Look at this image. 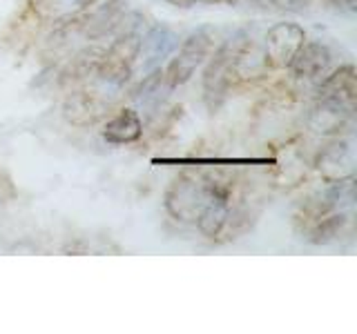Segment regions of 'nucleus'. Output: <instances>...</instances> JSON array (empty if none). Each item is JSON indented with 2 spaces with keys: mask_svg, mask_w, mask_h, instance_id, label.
<instances>
[{
  "mask_svg": "<svg viewBox=\"0 0 357 334\" xmlns=\"http://www.w3.org/2000/svg\"><path fill=\"white\" fill-rule=\"evenodd\" d=\"M215 49H217V31L212 27H199L192 33H188L181 47L176 49V54L163 67V85L167 89H176L185 85Z\"/></svg>",
  "mask_w": 357,
  "mask_h": 334,
  "instance_id": "f257e3e1",
  "label": "nucleus"
},
{
  "mask_svg": "<svg viewBox=\"0 0 357 334\" xmlns=\"http://www.w3.org/2000/svg\"><path fill=\"white\" fill-rule=\"evenodd\" d=\"M215 185L217 183L210 181V178L190 174V172L174 176L163 196L165 212L174 221L195 223L201 214V209H204L210 200L212 192H215Z\"/></svg>",
  "mask_w": 357,
  "mask_h": 334,
  "instance_id": "f03ea898",
  "label": "nucleus"
},
{
  "mask_svg": "<svg viewBox=\"0 0 357 334\" xmlns=\"http://www.w3.org/2000/svg\"><path fill=\"white\" fill-rule=\"evenodd\" d=\"M143 54V36L137 29L119 31L114 40L105 47L103 58H100L94 78L98 83L109 87H123L132 76V70Z\"/></svg>",
  "mask_w": 357,
  "mask_h": 334,
  "instance_id": "7ed1b4c3",
  "label": "nucleus"
},
{
  "mask_svg": "<svg viewBox=\"0 0 357 334\" xmlns=\"http://www.w3.org/2000/svg\"><path fill=\"white\" fill-rule=\"evenodd\" d=\"M243 33L234 36L230 40H226L223 45L210 54V58L206 61V70H204V98L208 107L215 111L223 98H226L232 81V58L237 54L239 45L243 42Z\"/></svg>",
  "mask_w": 357,
  "mask_h": 334,
  "instance_id": "20e7f679",
  "label": "nucleus"
},
{
  "mask_svg": "<svg viewBox=\"0 0 357 334\" xmlns=\"http://www.w3.org/2000/svg\"><path fill=\"white\" fill-rule=\"evenodd\" d=\"M306 40H308L306 31L297 22H277V25H273L266 31L261 45L268 70H277V72L288 70Z\"/></svg>",
  "mask_w": 357,
  "mask_h": 334,
  "instance_id": "39448f33",
  "label": "nucleus"
},
{
  "mask_svg": "<svg viewBox=\"0 0 357 334\" xmlns=\"http://www.w3.org/2000/svg\"><path fill=\"white\" fill-rule=\"evenodd\" d=\"M109 100L96 89H76L63 100V116L74 127H89L105 116Z\"/></svg>",
  "mask_w": 357,
  "mask_h": 334,
  "instance_id": "423d86ee",
  "label": "nucleus"
},
{
  "mask_svg": "<svg viewBox=\"0 0 357 334\" xmlns=\"http://www.w3.org/2000/svg\"><path fill=\"white\" fill-rule=\"evenodd\" d=\"M331 65H333V54L326 45L317 40H306L293 58V63H290L288 72L297 81L319 83L331 72Z\"/></svg>",
  "mask_w": 357,
  "mask_h": 334,
  "instance_id": "0eeeda50",
  "label": "nucleus"
},
{
  "mask_svg": "<svg viewBox=\"0 0 357 334\" xmlns=\"http://www.w3.org/2000/svg\"><path fill=\"white\" fill-rule=\"evenodd\" d=\"M317 100H328L355 114V67L349 63L324 76L317 83Z\"/></svg>",
  "mask_w": 357,
  "mask_h": 334,
  "instance_id": "6e6552de",
  "label": "nucleus"
},
{
  "mask_svg": "<svg viewBox=\"0 0 357 334\" xmlns=\"http://www.w3.org/2000/svg\"><path fill=\"white\" fill-rule=\"evenodd\" d=\"M353 148L351 141L346 138H333L326 148H321L315 156V170L326 178L328 183L342 181L346 176H353Z\"/></svg>",
  "mask_w": 357,
  "mask_h": 334,
  "instance_id": "1a4fd4ad",
  "label": "nucleus"
},
{
  "mask_svg": "<svg viewBox=\"0 0 357 334\" xmlns=\"http://www.w3.org/2000/svg\"><path fill=\"white\" fill-rule=\"evenodd\" d=\"M98 3L100 0H27V11L38 22L59 25V22L85 14Z\"/></svg>",
  "mask_w": 357,
  "mask_h": 334,
  "instance_id": "9d476101",
  "label": "nucleus"
},
{
  "mask_svg": "<svg viewBox=\"0 0 357 334\" xmlns=\"http://www.w3.org/2000/svg\"><path fill=\"white\" fill-rule=\"evenodd\" d=\"M230 205H232L230 203V189L226 185L217 183L210 200L206 203V207L201 209L199 218L195 221L199 232L204 234L206 239L221 237V232H223V228H226V221H228Z\"/></svg>",
  "mask_w": 357,
  "mask_h": 334,
  "instance_id": "9b49d317",
  "label": "nucleus"
},
{
  "mask_svg": "<svg viewBox=\"0 0 357 334\" xmlns=\"http://www.w3.org/2000/svg\"><path fill=\"white\" fill-rule=\"evenodd\" d=\"M353 114L340 105H333L328 100H317L308 111V127L315 134L324 136H340V134L351 125Z\"/></svg>",
  "mask_w": 357,
  "mask_h": 334,
  "instance_id": "f8f14e48",
  "label": "nucleus"
},
{
  "mask_svg": "<svg viewBox=\"0 0 357 334\" xmlns=\"http://www.w3.org/2000/svg\"><path fill=\"white\" fill-rule=\"evenodd\" d=\"M109 145H132L143 136V120L134 107H123L100 129Z\"/></svg>",
  "mask_w": 357,
  "mask_h": 334,
  "instance_id": "ddd939ff",
  "label": "nucleus"
},
{
  "mask_svg": "<svg viewBox=\"0 0 357 334\" xmlns=\"http://www.w3.org/2000/svg\"><path fill=\"white\" fill-rule=\"evenodd\" d=\"M103 51H105V47H100V45H87V47H83L81 51H76L72 58L65 63L63 72L59 74L61 76L59 81L63 85H70V83L92 78L100 58H103Z\"/></svg>",
  "mask_w": 357,
  "mask_h": 334,
  "instance_id": "4468645a",
  "label": "nucleus"
},
{
  "mask_svg": "<svg viewBox=\"0 0 357 334\" xmlns=\"http://www.w3.org/2000/svg\"><path fill=\"white\" fill-rule=\"evenodd\" d=\"M346 225H349V214H346V212L333 209L312 223V225L306 230V237L312 245H326L337 239Z\"/></svg>",
  "mask_w": 357,
  "mask_h": 334,
  "instance_id": "2eb2a0df",
  "label": "nucleus"
},
{
  "mask_svg": "<svg viewBox=\"0 0 357 334\" xmlns=\"http://www.w3.org/2000/svg\"><path fill=\"white\" fill-rule=\"evenodd\" d=\"M174 47H178L176 36L170 29H163V27L150 31V36L143 38V49H148L150 58H156V61L159 58L163 61L165 56H170Z\"/></svg>",
  "mask_w": 357,
  "mask_h": 334,
  "instance_id": "dca6fc26",
  "label": "nucleus"
},
{
  "mask_svg": "<svg viewBox=\"0 0 357 334\" xmlns=\"http://www.w3.org/2000/svg\"><path fill=\"white\" fill-rule=\"evenodd\" d=\"M266 3L277 11H284V14H304L315 0H266Z\"/></svg>",
  "mask_w": 357,
  "mask_h": 334,
  "instance_id": "f3484780",
  "label": "nucleus"
},
{
  "mask_svg": "<svg viewBox=\"0 0 357 334\" xmlns=\"http://www.w3.org/2000/svg\"><path fill=\"white\" fill-rule=\"evenodd\" d=\"M16 198H18V187L14 183V178H11V174L5 167H0V205H7Z\"/></svg>",
  "mask_w": 357,
  "mask_h": 334,
  "instance_id": "a211bd4d",
  "label": "nucleus"
},
{
  "mask_svg": "<svg viewBox=\"0 0 357 334\" xmlns=\"http://www.w3.org/2000/svg\"><path fill=\"white\" fill-rule=\"evenodd\" d=\"M324 3L340 14H355L357 11V0H324Z\"/></svg>",
  "mask_w": 357,
  "mask_h": 334,
  "instance_id": "6ab92c4d",
  "label": "nucleus"
},
{
  "mask_svg": "<svg viewBox=\"0 0 357 334\" xmlns=\"http://www.w3.org/2000/svg\"><path fill=\"white\" fill-rule=\"evenodd\" d=\"M195 3H201V5H226V7H234V5H239V0H195Z\"/></svg>",
  "mask_w": 357,
  "mask_h": 334,
  "instance_id": "aec40b11",
  "label": "nucleus"
},
{
  "mask_svg": "<svg viewBox=\"0 0 357 334\" xmlns=\"http://www.w3.org/2000/svg\"><path fill=\"white\" fill-rule=\"evenodd\" d=\"M165 3H170L174 7H192V5H197L195 0H165Z\"/></svg>",
  "mask_w": 357,
  "mask_h": 334,
  "instance_id": "412c9836",
  "label": "nucleus"
}]
</instances>
